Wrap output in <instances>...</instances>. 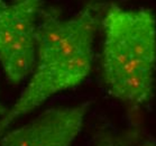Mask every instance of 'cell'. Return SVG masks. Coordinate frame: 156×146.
<instances>
[{
  "label": "cell",
  "instance_id": "1",
  "mask_svg": "<svg viewBox=\"0 0 156 146\" xmlns=\"http://www.w3.org/2000/svg\"><path fill=\"white\" fill-rule=\"evenodd\" d=\"M105 10L103 5L90 2L74 16L63 18L56 8L42 9L35 65L20 96L0 118V138L17 119L87 79L92 68L93 43Z\"/></svg>",
  "mask_w": 156,
  "mask_h": 146
},
{
  "label": "cell",
  "instance_id": "2",
  "mask_svg": "<svg viewBox=\"0 0 156 146\" xmlns=\"http://www.w3.org/2000/svg\"><path fill=\"white\" fill-rule=\"evenodd\" d=\"M101 27V74L108 92L131 106L147 102L156 70V18L149 9L109 5Z\"/></svg>",
  "mask_w": 156,
  "mask_h": 146
},
{
  "label": "cell",
  "instance_id": "3",
  "mask_svg": "<svg viewBox=\"0 0 156 146\" xmlns=\"http://www.w3.org/2000/svg\"><path fill=\"white\" fill-rule=\"evenodd\" d=\"M42 5L43 0H0V64L12 86L24 81L35 65Z\"/></svg>",
  "mask_w": 156,
  "mask_h": 146
},
{
  "label": "cell",
  "instance_id": "4",
  "mask_svg": "<svg viewBox=\"0 0 156 146\" xmlns=\"http://www.w3.org/2000/svg\"><path fill=\"white\" fill-rule=\"evenodd\" d=\"M89 102L51 108L18 128L8 129L0 146H71L82 128Z\"/></svg>",
  "mask_w": 156,
  "mask_h": 146
},
{
  "label": "cell",
  "instance_id": "5",
  "mask_svg": "<svg viewBox=\"0 0 156 146\" xmlns=\"http://www.w3.org/2000/svg\"><path fill=\"white\" fill-rule=\"evenodd\" d=\"M96 146H128L126 139H120L108 133H101L97 138Z\"/></svg>",
  "mask_w": 156,
  "mask_h": 146
},
{
  "label": "cell",
  "instance_id": "6",
  "mask_svg": "<svg viewBox=\"0 0 156 146\" xmlns=\"http://www.w3.org/2000/svg\"><path fill=\"white\" fill-rule=\"evenodd\" d=\"M7 111V109L4 107V105H2V102H1V100H0V118L2 117L5 115V112Z\"/></svg>",
  "mask_w": 156,
  "mask_h": 146
}]
</instances>
